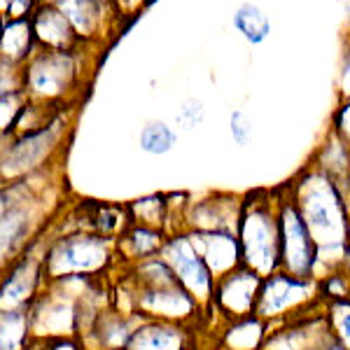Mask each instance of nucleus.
<instances>
[{
	"mask_svg": "<svg viewBox=\"0 0 350 350\" xmlns=\"http://www.w3.org/2000/svg\"><path fill=\"white\" fill-rule=\"evenodd\" d=\"M112 239L103 234H68L44 250V278H94L110 264Z\"/></svg>",
	"mask_w": 350,
	"mask_h": 350,
	"instance_id": "nucleus-5",
	"label": "nucleus"
},
{
	"mask_svg": "<svg viewBox=\"0 0 350 350\" xmlns=\"http://www.w3.org/2000/svg\"><path fill=\"white\" fill-rule=\"evenodd\" d=\"M231 24H234L236 33H239L243 40L252 44V47L267 42L271 38V31H273V24H271V16L267 14V10L259 8L257 3H250V0L241 3L234 10Z\"/></svg>",
	"mask_w": 350,
	"mask_h": 350,
	"instance_id": "nucleus-19",
	"label": "nucleus"
},
{
	"mask_svg": "<svg viewBox=\"0 0 350 350\" xmlns=\"http://www.w3.org/2000/svg\"><path fill=\"white\" fill-rule=\"evenodd\" d=\"M243 213V201L231 194H213L201 201L187 203L185 222L191 231H227L239 234V222Z\"/></svg>",
	"mask_w": 350,
	"mask_h": 350,
	"instance_id": "nucleus-11",
	"label": "nucleus"
},
{
	"mask_svg": "<svg viewBox=\"0 0 350 350\" xmlns=\"http://www.w3.org/2000/svg\"><path fill=\"white\" fill-rule=\"evenodd\" d=\"M318 267V243L299 208L287 196L280 206V271L310 280ZM315 280V278H313Z\"/></svg>",
	"mask_w": 350,
	"mask_h": 350,
	"instance_id": "nucleus-8",
	"label": "nucleus"
},
{
	"mask_svg": "<svg viewBox=\"0 0 350 350\" xmlns=\"http://www.w3.org/2000/svg\"><path fill=\"white\" fill-rule=\"evenodd\" d=\"M28 94L26 89H16V92H8L0 94V124H3V138H8L10 131H12L16 117L21 115L24 105L28 103Z\"/></svg>",
	"mask_w": 350,
	"mask_h": 350,
	"instance_id": "nucleus-26",
	"label": "nucleus"
},
{
	"mask_svg": "<svg viewBox=\"0 0 350 350\" xmlns=\"http://www.w3.org/2000/svg\"><path fill=\"white\" fill-rule=\"evenodd\" d=\"M189 236L194 241L196 250L201 252V257L206 259L208 269L213 271L215 280L243 264L241 243L236 234H227V231H191Z\"/></svg>",
	"mask_w": 350,
	"mask_h": 350,
	"instance_id": "nucleus-14",
	"label": "nucleus"
},
{
	"mask_svg": "<svg viewBox=\"0 0 350 350\" xmlns=\"http://www.w3.org/2000/svg\"><path fill=\"white\" fill-rule=\"evenodd\" d=\"M38 8H40V0H0L3 21L5 19H31Z\"/></svg>",
	"mask_w": 350,
	"mask_h": 350,
	"instance_id": "nucleus-29",
	"label": "nucleus"
},
{
	"mask_svg": "<svg viewBox=\"0 0 350 350\" xmlns=\"http://www.w3.org/2000/svg\"><path fill=\"white\" fill-rule=\"evenodd\" d=\"M280 206L275 191H252L243 199L239 243L243 267L262 278L280 271Z\"/></svg>",
	"mask_w": 350,
	"mask_h": 350,
	"instance_id": "nucleus-3",
	"label": "nucleus"
},
{
	"mask_svg": "<svg viewBox=\"0 0 350 350\" xmlns=\"http://www.w3.org/2000/svg\"><path fill=\"white\" fill-rule=\"evenodd\" d=\"M206 122V103L196 96H187L175 105L173 112V126L178 131H194Z\"/></svg>",
	"mask_w": 350,
	"mask_h": 350,
	"instance_id": "nucleus-25",
	"label": "nucleus"
},
{
	"mask_svg": "<svg viewBox=\"0 0 350 350\" xmlns=\"http://www.w3.org/2000/svg\"><path fill=\"white\" fill-rule=\"evenodd\" d=\"M343 269H346V273L350 275V243L346 247V257H343Z\"/></svg>",
	"mask_w": 350,
	"mask_h": 350,
	"instance_id": "nucleus-34",
	"label": "nucleus"
},
{
	"mask_svg": "<svg viewBox=\"0 0 350 350\" xmlns=\"http://www.w3.org/2000/svg\"><path fill=\"white\" fill-rule=\"evenodd\" d=\"M98 47L89 44H82L72 52L38 49V54L21 68L28 98L56 105H77L89 72L94 70L89 56Z\"/></svg>",
	"mask_w": 350,
	"mask_h": 350,
	"instance_id": "nucleus-2",
	"label": "nucleus"
},
{
	"mask_svg": "<svg viewBox=\"0 0 350 350\" xmlns=\"http://www.w3.org/2000/svg\"><path fill=\"white\" fill-rule=\"evenodd\" d=\"M262 280H264L262 275L241 264L239 269L229 271L227 275L215 280L213 308H215L229 325L239 323V320L255 318Z\"/></svg>",
	"mask_w": 350,
	"mask_h": 350,
	"instance_id": "nucleus-9",
	"label": "nucleus"
},
{
	"mask_svg": "<svg viewBox=\"0 0 350 350\" xmlns=\"http://www.w3.org/2000/svg\"><path fill=\"white\" fill-rule=\"evenodd\" d=\"M332 131L341 135L350 145V98H338L334 112H332Z\"/></svg>",
	"mask_w": 350,
	"mask_h": 350,
	"instance_id": "nucleus-30",
	"label": "nucleus"
},
{
	"mask_svg": "<svg viewBox=\"0 0 350 350\" xmlns=\"http://www.w3.org/2000/svg\"><path fill=\"white\" fill-rule=\"evenodd\" d=\"M103 3H110V0H103Z\"/></svg>",
	"mask_w": 350,
	"mask_h": 350,
	"instance_id": "nucleus-38",
	"label": "nucleus"
},
{
	"mask_svg": "<svg viewBox=\"0 0 350 350\" xmlns=\"http://www.w3.org/2000/svg\"><path fill=\"white\" fill-rule=\"evenodd\" d=\"M313 166H318L320 171L329 175L332 180L341 187V191L346 194V199L350 201V145L341 135H336L334 131H327L323 145L315 150L313 154Z\"/></svg>",
	"mask_w": 350,
	"mask_h": 350,
	"instance_id": "nucleus-17",
	"label": "nucleus"
},
{
	"mask_svg": "<svg viewBox=\"0 0 350 350\" xmlns=\"http://www.w3.org/2000/svg\"><path fill=\"white\" fill-rule=\"evenodd\" d=\"M287 189H290L292 203L299 208L304 222L308 224L310 234L318 243L315 273L320 267L327 269V275L334 273L343 267V257L350 243V201L334 180L313 163H308Z\"/></svg>",
	"mask_w": 350,
	"mask_h": 350,
	"instance_id": "nucleus-1",
	"label": "nucleus"
},
{
	"mask_svg": "<svg viewBox=\"0 0 350 350\" xmlns=\"http://www.w3.org/2000/svg\"><path fill=\"white\" fill-rule=\"evenodd\" d=\"M31 334V310H3V350H24Z\"/></svg>",
	"mask_w": 350,
	"mask_h": 350,
	"instance_id": "nucleus-24",
	"label": "nucleus"
},
{
	"mask_svg": "<svg viewBox=\"0 0 350 350\" xmlns=\"http://www.w3.org/2000/svg\"><path fill=\"white\" fill-rule=\"evenodd\" d=\"M133 332L135 327L131 323V318H129V313L103 308L87 334L89 338L96 341V348L98 350H124L126 343L131 341Z\"/></svg>",
	"mask_w": 350,
	"mask_h": 350,
	"instance_id": "nucleus-18",
	"label": "nucleus"
},
{
	"mask_svg": "<svg viewBox=\"0 0 350 350\" xmlns=\"http://www.w3.org/2000/svg\"><path fill=\"white\" fill-rule=\"evenodd\" d=\"M159 257L173 269L180 285L199 301V306L213 308V295H215V275L208 269L206 259L196 250L189 234L168 236L163 243Z\"/></svg>",
	"mask_w": 350,
	"mask_h": 350,
	"instance_id": "nucleus-7",
	"label": "nucleus"
},
{
	"mask_svg": "<svg viewBox=\"0 0 350 350\" xmlns=\"http://www.w3.org/2000/svg\"><path fill=\"white\" fill-rule=\"evenodd\" d=\"M56 8L68 16L80 40L89 47L100 49L124 26L112 5L103 0H59Z\"/></svg>",
	"mask_w": 350,
	"mask_h": 350,
	"instance_id": "nucleus-10",
	"label": "nucleus"
},
{
	"mask_svg": "<svg viewBox=\"0 0 350 350\" xmlns=\"http://www.w3.org/2000/svg\"><path fill=\"white\" fill-rule=\"evenodd\" d=\"M31 24L40 49L72 52V49H80L84 44L72 24L68 21V16L56 5H40L36 10V14L31 16Z\"/></svg>",
	"mask_w": 350,
	"mask_h": 350,
	"instance_id": "nucleus-13",
	"label": "nucleus"
},
{
	"mask_svg": "<svg viewBox=\"0 0 350 350\" xmlns=\"http://www.w3.org/2000/svg\"><path fill=\"white\" fill-rule=\"evenodd\" d=\"M327 320L334 336L350 350V299L327 304Z\"/></svg>",
	"mask_w": 350,
	"mask_h": 350,
	"instance_id": "nucleus-27",
	"label": "nucleus"
},
{
	"mask_svg": "<svg viewBox=\"0 0 350 350\" xmlns=\"http://www.w3.org/2000/svg\"><path fill=\"white\" fill-rule=\"evenodd\" d=\"M320 301V285L318 280H306L290 275L285 271H275L273 275L262 280V290H259L255 318L262 320L264 325L273 323V320H283V323H295L301 320V310L315 308ZM306 318V315H304Z\"/></svg>",
	"mask_w": 350,
	"mask_h": 350,
	"instance_id": "nucleus-6",
	"label": "nucleus"
},
{
	"mask_svg": "<svg viewBox=\"0 0 350 350\" xmlns=\"http://www.w3.org/2000/svg\"><path fill=\"white\" fill-rule=\"evenodd\" d=\"M168 208H171V201H166V196L152 194L133 201L129 206V215H131V222L138 224V227L163 229V224L168 219Z\"/></svg>",
	"mask_w": 350,
	"mask_h": 350,
	"instance_id": "nucleus-23",
	"label": "nucleus"
},
{
	"mask_svg": "<svg viewBox=\"0 0 350 350\" xmlns=\"http://www.w3.org/2000/svg\"><path fill=\"white\" fill-rule=\"evenodd\" d=\"M72 112H75V105H68L47 126L3 140V166H0V171H3L5 183H14V180H21L54 163V157L61 152L68 133H70Z\"/></svg>",
	"mask_w": 350,
	"mask_h": 350,
	"instance_id": "nucleus-4",
	"label": "nucleus"
},
{
	"mask_svg": "<svg viewBox=\"0 0 350 350\" xmlns=\"http://www.w3.org/2000/svg\"><path fill=\"white\" fill-rule=\"evenodd\" d=\"M346 42H350V24H348V33H346Z\"/></svg>",
	"mask_w": 350,
	"mask_h": 350,
	"instance_id": "nucleus-37",
	"label": "nucleus"
},
{
	"mask_svg": "<svg viewBox=\"0 0 350 350\" xmlns=\"http://www.w3.org/2000/svg\"><path fill=\"white\" fill-rule=\"evenodd\" d=\"M338 98H350V42H343L341 68H338Z\"/></svg>",
	"mask_w": 350,
	"mask_h": 350,
	"instance_id": "nucleus-33",
	"label": "nucleus"
},
{
	"mask_svg": "<svg viewBox=\"0 0 350 350\" xmlns=\"http://www.w3.org/2000/svg\"><path fill=\"white\" fill-rule=\"evenodd\" d=\"M16 89H24V72H21V68L0 61V94L16 92Z\"/></svg>",
	"mask_w": 350,
	"mask_h": 350,
	"instance_id": "nucleus-31",
	"label": "nucleus"
},
{
	"mask_svg": "<svg viewBox=\"0 0 350 350\" xmlns=\"http://www.w3.org/2000/svg\"><path fill=\"white\" fill-rule=\"evenodd\" d=\"M36 31H33L31 19H5L3 36H0V61L24 68L33 56L38 54Z\"/></svg>",
	"mask_w": 350,
	"mask_h": 350,
	"instance_id": "nucleus-15",
	"label": "nucleus"
},
{
	"mask_svg": "<svg viewBox=\"0 0 350 350\" xmlns=\"http://www.w3.org/2000/svg\"><path fill=\"white\" fill-rule=\"evenodd\" d=\"M163 243H166V236H163L161 229H150V227H138V224H133L131 229L122 234L120 247L126 252L129 259L145 262V259L159 255Z\"/></svg>",
	"mask_w": 350,
	"mask_h": 350,
	"instance_id": "nucleus-20",
	"label": "nucleus"
},
{
	"mask_svg": "<svg viewBox=\"0 0 350 350\" xmlns=\"http://www.w3.org/2000/svg\"><path fill=\"white\" fill-rule=\"evenodd\" d=\"M44 278V255L33 257L24 255L12 269L8 271V278L3 283V310L31 308L38 297V287Z\"/></svg>",
	"mask_w": 350,
	"mask_h": 350,
	"instance_id": "nucleus-12",
	"label": "nucleus"
},
{
	"mask_svg": "<svg viewBox=\"0 0 350 350\" xmlns=\"http://www.w3.org/2000/svg\"><path fill=\"white\" fill-rule=\"evenodd\" d=\"M138 145L145 154L163 157L178 145V129L163 120H150L140 129Z\"/></svg>",
	"mask_w": 350,
	"mask_h": 350,
	"instance_id": "nucleus-22",
	"label": "nucleus"
},
{
	"mask_svg": "<svg viewBox=\"0 0 350 350\" xmlns=\"http://www.w3.org/2000/svg\"><path fill=\"white\" fill-rule=\"evenodd\" d=\"M40 5H59V0H40Z\"/></svg>",
	"mask_w": 350,
	"mask_h": 350,
	"instance_id": "nucleus-36",
	"label": "nucleus"
},
{
	"mask_svg": "<svg viewBox=\"0 0 350 350\" xmlns=\"http://www.w3.org/2000/svg\"><path fill=\"white\" fill-rule=\"evenodd\" d=\"M267 325L259 318H247L231 323L224 332V348L227 350H262V343L267 338Z\"/></svg>",
	"mask_w": 350,
	"mask_h": 350,
	"instance_id": "nucleus-21",
	"label": "nucleus"
},
{
	"mask_svg": "<svg viewBox=\"0 0 350 350\" xmlns=\"http://www.w3.org/2000/svg\"><path fill=\"white\" fill-rule=\"evenodd\" d=\"M148 3L150 0H110L112 10H115V14L122 19V24L129 19H133V16H138Z\"/></svg>",
	"mask_w": 350,
	"mask_h": 350,
	"instance_id": "nucleus-32",
	"label": "nucleus"
},
{
	"mask_svg": "<svg viewBox=\"0 0 350 350\" xmlns=\"http://www.w3.org/2000/svg\"><path fill=\"white\" fill-rule=\"evenodd\" d=\"M187 332L183 325L148 320L135 327L131 341L124 350H187Z\"/></svg>",
	"mask_w": 350,
	"mask_h": 350,
	"instance_id": "nucleus-16",
	"label": "nucleus"
},
{
	"mask_svg": "<svg viewBox=\"0 0 350 350\" xmlns=\"http://www.w3.org/2000/svg\"><path fill=\"white\" fill-rule=\"evenodd\" d=\"M229 133L239 148H247V145H250L255 129H252V120L247 117L245 110L234 108L229 112Z\"/></svg>",
	"mask_w": 350,
	"mask_h": 350,
	"instance_id": "nucleus-28",
	"label": "nucleus"
},
{
	"mask_svg": "<svg viewBox=\"0 0 350 350\" xmlns=\"http://www.w3.org/2000/svg\"><path fill=\"white\" fill-rule=\"evenodd\" d=\"M343 10H346V19L350 24V0H343Z\"/></svg>",
	"mask_w": 350,
	"mask_h": 350,
	"instance_id": "nucleus-35",
	"label": "nucleus"
}]
</instances>
